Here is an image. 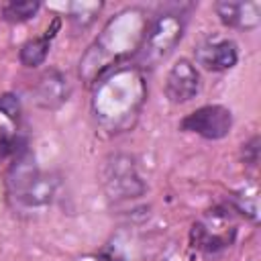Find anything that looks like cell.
Wrapping results in <instances>:
<instances>
[{
  "label": "cell",
  "instance_id": "9",
  "mask_svg": "<svg viewBox=\"0 0 261 261\" xmlns=\"http://www.w3.org/2000/svg\"><path fill=\"white\" fill-rule=\"evenodd\" d=\"M10 149H12V145H10V141L6 139V137H2L0 135V161L10 153Z\"/></svg>",
  "mask_w": 261,
  "mask_h": 261
},
{
  "label": "cell",
  "instance_id": "1",
  "mask_svg": "<svg viewBox=\"0 0 261 261\" xmlns=\"http://www.w3.org/2000/svg\"><path fill=\"white\" fill-rule=\"evenodd\" d=\"M230 126H232L230 110L224 106H218V104L198 108L196 112L188 114L181 120L184 130H192L204 139H222L228 135Z\"/></svg>",
  "mask_w": 261,
  "mask_h": 261
},
{
  "label": "cell",
  "instance_id": "3",
  "mask_svg": "<svg viewBox=\"0 0 261 261\" xmlns=\"http://www.w3.org/2000/svg\"><path fill=\"white\" fill-rule=\"evenodd\" d=\"M200 90V77L194 65L186 59H179L165 77V94L171 102L181 104L192 100Z\"/></svg>",
  "mask_w": 261,
  "mask_h": 261
},
{
  "label": "cell",
  "instance_id": "8",
  "mask_svg": "<svg viewBox=\"0 0 261 261\" xmlns=\"http://www.w3.org/2000/svg\"><path fill=\"white\" fill-rule=\"evenodd\" d=\"M0 112H4L10 118H16L18 116V100L12 94L0 96Z\"/></svg>",
  "mask_w": 261,
  "mask_h": 261
},
{
  "label": "cell",
  "instance_id": "5",
  "mask_svg": "<svg viewBox=\"0 0 261 261\" xmlns=\"http://www.w3.org/2000/svg\"><path fill=\"white\" fill-rule=\"evenodd\" d=\"M47 51H49V37H41V39H33V41H27L20 49V61L29 67H35V65H41L47 57Z\"/></svg>",
  "mask_w": 261,
  "mask_h": 261
},
{
  "label": "cell",
  "instance_id": "4",
  "mask_svg": "<svg viewBox=\"0 0 261 261\" xmlns=\"http://www.w3.org/2000/svg\"><path fill=\"white\" fill-rule=\"evenodd\" d=\"M198 61L212 71L228 69L237 63V47L232 41H216L198 49Z\"/></svg>",
  "mask_w": 261,
  "mask_h": 261
},
{
  "label": "cell",
  "instance_id": "6",
  "mask_svg": "<svg viewBox=\"0 0 261 261\" xmlns=\"http://www.w3.org/2000/svg\"><path fill=\"white\" fill-rule=\"evenodd\" d=\"M37 10H39V2L35 0H12L2 8V14L10 22H20L31 18Z\"/></svg>",
  "mask_w": 261,
  "mask_h": 261
},
{
  "label": "cell",
  "instance_id": "2",
  "mask_svg": "<svg viewBox=\"0 0 261 261\" xmlns=\"http://www.w3.org/2000/svg\"><path fill=\"white\" fill-rule=\"evenodd\" d=\"M104 188L110 198H133L143 192V184L135 173L133 159L118 155L104 169Z\"/></svg>",
  "mask_w": 261,
  "mask_h": 261
},
{
  "label": "cell",
  "instance_id": "7",
  "mask_svg": "<svg viewBox=\"0 0 261 261\" xmlns=\"http://www.w3.org/2000/svg\"><path fill=\"white\" fill-rule=\"evenodd\" d=\"M249 6L251 4H243V2H218L216 10L224 24L241 27V24H245V14H247Z\"/></svg>",
  "mask_w": 261,
  "mask_h": 261
}]
</instances>
